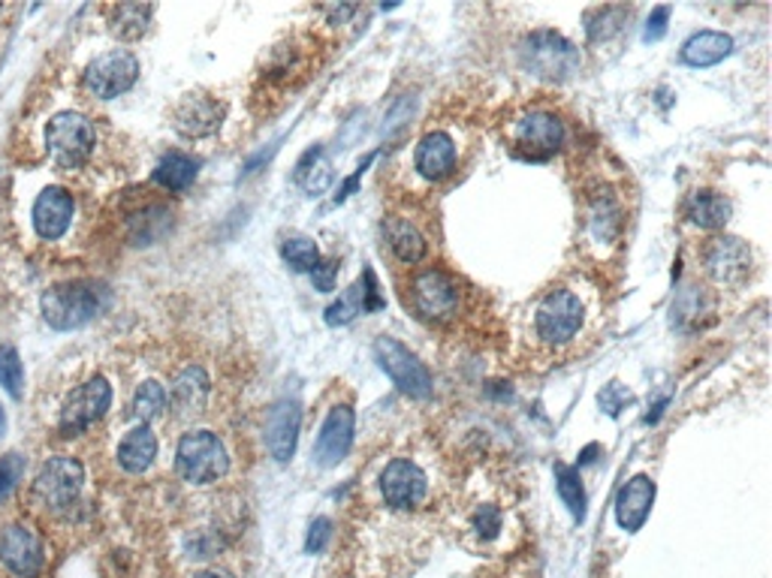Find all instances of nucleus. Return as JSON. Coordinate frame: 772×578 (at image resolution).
I'll list each match as a JSON object with an SVG mask.
<instances>
[{"instance_id": "1", "label": "nucleus", "mask_w": 772, "mask_h": 578, "mask_svg": "<svg viewBox=\"0 0 772 578\" xmlns=\"http://www.w3.org/2000/svg\"><path fill=\"white\" fill-rule=\"evenodd\" d=\"M103 305L106 286L94 281L58 283L52 290H46L40 298L42 320L58 332H73V329L88 325L103 310Z\"/></svg>"}, {"instance_id": "2", "label": "nucleus", "mask_w": 772, "mask_h": 578, "mask_svg": "<svg viewBox=\"0 0 772 578\" xmlns=\"http://www.w3.org/2000/svg\"><path fill=\"white\" fill-rule=\"evenodd\" d=\"M175 470L191 485H209L218 482L230 470V458L218 434L211 431H191L179 440L175 450Z\"/></svg>"}, {"instance_id": "3", "label": "nucleus", "mask_w": 772, "mask_h": 578, "mask_svg": "<svg viewBox=\"0 0 772 578\" xmlns=\"http://www.w3.org/2000/svg\"><path fill=\"white\" fill-rule=\"evenodd\" d=\"M583 320H586L583 298L571 290H550L537 305L535 332L547 347H564L579 334Z\"/></svg>"}, {"instance_id": "4", "label": "nucleus", "mask_w": 772, "mask_h": 578, "mask_svg": "<svg viewBox=\"0 0 772 578\" xmlns=\"http://www.w3.org/2000/svg\"><path fill=\"white\" fill-rule=\"evenodd\" d=\"M46 145L61 169H79L97 145L94 124L79 112H58L46 127Z\"/></svg>"}, {"instance_id": "5", "label": "nucleus", "mask_w": 772, "mask_h": 578, "mask_svg": "<svg viewBox=\"0 0 772 578\" xmlns=\"http://www.w3.org/2000/svg\"><path fill=\"white\" fill-rule=\"evenodd\" d=\"M375 359L383 368V373L405 395H410V398H429L432 395V373H429V368L405 344H399L395 337L380 334L378 341H375Z\"/></svg>"}, {"instance_id": "6", "label": "nucleus", "mask_w": 772, "mask_h": 578, "mask_svg": "<svg viewBox=\"0 0 772 578\" xmlns=\"http://www.w3.org/2000/svg\"><path fill=\"white\" fill-rule=\"evenodd\" d=\"M525 66L543 78H567L579 70V49L555 30H535L523 46Z\"/></svg>"}, {"instance_id": "7", "label": "nucleus", "mask_w": 772, "mask_h": 578, "mask_svg": "<svg viewBox=\"0 0 772 578\" xmlns=\"http://www.w3.org/2000/svg\"><path fill=\"white\" fill-rule=\"evenodd\" d=\"M82 482H85V467L76 458L58 455V458H49V462L42 464V470L37 474V482H34V497L46 509L61 513V509L76 503Z\"/></svg>"}, {"instance_id": "8", "label": "nucleus", "mask_w": 772, "mask_h": 578, "mask_svg": "<svg viewBox=\"0 0 772 578\" xmlns=\"http://www.w3.org/2000/svg\"><path fill=\"white\" fill-rule=\"evenodd\" d=\"M513 148L531 160H547L564 145V121L547 109H531L523 118H516L511 130Z\"/></svg>"}, {"instance_id": "9", "label": "nucleus", "mask_w": 772, "mask_h": 578, "mask_svg": "<svg viewBox=\"0 0 772 578\" xmlns=\"http://www.w3.org/2000/svg\"><path fill=\"white\" fill-rule=\"evenodd\" d=\"M410 305L422 320H450L458 310V283L441 269L417 271L410 281Z\"/></svg>"}, {"instance_id": "10", "label": "nucleus", "mask_w": 772, "mask_h": 578, "mask_svg": "<svg viewBox=\"0 0 772 578\" xmlns=\"http://www.w3.org/2000/svg\"><path fill=\"white\" fill-rule=\"evenodd\" d=\"M112 404V385L106 377H91L88 383H82L70 398L64 401L61 410V434L64 438H79L82 431H88L94 422H100Z\"/></svg>"}, {"instance_id": "11", "label": "nucleus", "mask_w": 772, "mask_h": 578, "mask_svg": "<svg viewBox=\"0 0 772 578\" xmlns=\"http://www.w3.org/2000/svg\"><path fill=\"white\" fill-rule=\"evenodd\" d=\"M139 78V61L127 49H112V52L94 58L85 70V85L94 97L100 100H115L124 90H131Z\"/></svg>"}, {"instance_id": "12", "label": "nucleus", "mask_w": 772, "mask_h": 578, "mask_svg": "<svg viewBox=\"0 0 772 578\" xmlns=\"http://www.w3.org/2000/svg\"><path fill=\"white\" fill-rule=\"evenodd\" d=\"M426 491H429L426 474L410 458H395L387 464V470L380 476V494L395 513H407V509L419 506Z\"/></svg>"}, {"instance_id": "13", "label": "nucleus", "mask_w": 772, "mask_h": 578, "mask_svg": "<svg viewBox=\"0 0 772 578\" xmlns=\"http://www.w3.org/2000/svg\"><path fill=\"white\" fill-rule=\"evenodd\" d=\"M703 266L707 274L721 286H733V283L746 281L748 271H751V250L743 238H733V235H721L712 238L703 247Z\"/></svg>"}, {"instance_id": "14", "label": "nucleus", "mask_w": 772, "mask_h": 578, "mask_svg": "<svg viewBox=\"0 0 772 578\" xmlns=\"http://www.w3.org/2000/svg\"><path fill=\"white\" fill-rule=\"evenodd\" d=\"M0 561L10 566L19 578L40 576L42 564H46L40 537L30 527H7L3 537H0Z\"/></svg>"}, {"instance_id": "15", "label": "nucleus", "mask_w": 772, "mask_h": 578, "mask_svg": "<svg viewBox=\"0 0 772 578\" xmlns=\"http://www.w3.org/2000/svg\"><path fill=\"white\" fill-rule=\"evenodd\" d=\"M354 428L356 416L347 404L332 407L327 416V422L320 428V438L315 446V462L320 467H335L339 462L347 458V452L354 446Z\"/></svg>"}, {"instance_id": "16", "label": "nucleus", "mask_w": 772, "mask_h": 578, "mask_svg": "<svg viewBox=\"0 0 772 578\" xmlns=\"http://www.w3.org/2000/svg\"><path fill=\"white\" fill-rule=\"evenodd\" d=\"M76 202L64 187H46L34 202V230L42 242H58L73 223Z\"/></svg>"}, {"instance_id": "17", "label": "nucleus", "mask_w": 772, "mask_h": 578, "mask_svg": "<svg viewBox=\"0 0 772 578\" xmlns=\"http://www.w3.org/2000/svg\"><path fill=\"white\" fill-rule=\"evenodd\" d=\"M299 422L302 410L296 401H278L275 407L269 410V419H266V446H269L275 462L284 464L293 458L296 440H299Z\"/></svg>"}, {"instance_id": "18", "label": "nucleus", "mask_w": 772, "mask_h": 578, "mask_svg": "<svg viewBox=\"0 0 772 578\" xmlns=\"http://www.w3.org/2000/svg\"><path fill=\"white\" fill-rule=\"evenodd\" d=\"M414 167L426 181H444L456 172V142L446 133L434 130L429 136H422L414 155Z\"/></svg>"}, {"instance_id": "19", "label": "nucleus", "mask_w": 772, "mask_h": 578, "mask_svg": "<svg viewBox=\"0 0 772 578\" xmlns=\"http://www.w3.org/2000/svg\"><path fill=\"white\" fill-rule=\"evenodd\" d=\"M652 503H654L652 479H649V476H634V479H628V482L618 489V497H615V518H618L622 530L637 533V530L646 525L649 513H652Z\"/></svg>"}, {"instance_id": "20", "label": "nucleus", "mask_w": 772, "mask_h": 578, "mask_svg": "<svg viewBox=\"0 0 772 578\" xmlns=\"http://www.w3.org/2000/svg\"><path fill=\"white\" fill-rule=\"evenodd\" d=\"M209 395L211 380L206 368H199V365H187V368L179 371V377L172 380V410L182 413V416H199V413L206 410V404H209Z\"/></svg>"}, {"instance_id": "21", "label": "nucleus", "mask_w": 772, "mask_h": 578, "mask_svg": "<svg viewBox=\"0 0 772 578\" xmlns=\"http://www.w3.org/2000/svg\"><path fill=\"white\" fill-rule=\"evenodd\" d=\"M221 106L209 100V97H199V94H187L179 109H175V130L182 136H209L221 124Z\"/></svg>"}, {"instance_id": "22", "label": "nucleus", "mask_w": 772, "mask_h": 578, "mask_svg": "<svg viewBox=\"0 0 772 578\" xmlns=\"http://www.w3.org/2000/svg\"><path fill=\"white\" fill-rule=\"evenodd\" d=\"M383 235H387V245L395 254V259H402L405 266H417L426 259V235L405 218H387L383 220Z\"/></svg>"}, {"instance_id": "23", "label": "nucleus", "mask_w": 772, "mask_h": 578, "mask_svg": "<svg viewBox=\"0 0 772 578\" xmlns=\"http://www.w3.org/2000/svg\"><path fill=\"white\" fill-rule=\"evenodd\" d=\"M685 218L691 220L694 226L700 230H721L727 220H731V202L715 190H694L688 199H685Z\"/></svg>"}, {"instance_id": "24", "label": "nucleus", "mask_w": 772, "mask_h": 578, "mask_svg": "<svg viewBox=\"0 0 772 578\" xmlns=\"http://www.w3.org/2000/svg\"><path fill=\"white\" fill-rule=\"evenodd\" d=\"M733 52V39L721 30H697L682 46V61L688 66H715Z\"/></svg>"}, {"instance_id": "25", "label": "nucleus", "mask_w": 772, "mask_h": 578, "mask_svg": "<svg viewBox=\"0 0 772 578\" xmlns=\"http://www.w3.org/2000/svg\"><path fill=\"white\" fill-rule=\"evenodd\" d=\"M158 458V438L148 425L133 428L119 446V464L127 474H145Z\"/></svg>"}, {"instance_id": "26", "label": "nucleus", "mask_w": 772, "mask_h": 578, "mask_svg": "<svg viewBox=\"0 0 772 578\" xmlns=\"http://www.w3.org/2000/svg\"><path fill=\"white\" fill-rule=\"evenodd\" d=\"M197 175L199 160L182 155V151H170V155L160 160L158 169H155V181H158L160 187H167V190L172 193L187 190V187L197 181Z\"/></svg>"}, {"instance_id": "27", "label": "nucleus", "mask_w": 772, "mask_h": 578, "mask_svg": "<svg viewBox=\"0 0 772 578\" xmlns=\"http://www.w3.org/2000/svg\"><path fill=\"white\" fill-rule=\"evenodd\" d=\"M293 179L299 181L308 193L327 190L329 184H332V167H329L327 151L320 145H315L311 151H305V157L296 163V175Z\"/></svg>"}, {"instance_id": "28", "label": "nucleus", "mask_w": 772, "mask_h": 578, "mask_svg": "<svg viewBox=\"0 0 772 578\" xmlns=\"http://www.w3.org/2000/svg\"><path fill=\"white\" fill-rule=\"evenodd\" d=\"M148 19H151V7L124 3V7H115V10H112L109 30L119 39H139L145 37V30H148Z\"/></svg>"}, {"instance_id": "29", "label": "nucleus", "mask_w": 772, "mask_h": 578, "mask_svg": "<svg viewBox=\"0 0 772 578\" xmlns=\"http://www.w3.org/2000/svg\"><path fill=\"white\" fill-rule=\"evenodd\" d=\"M281 257H284L290 269L299 271V274H315L317 266H320V250L305 235H290L287 242L281 245Z\"/></svg>"}, {"instance_id": "30", "label": "nucleus", "mask_w": 772, "mask_h": 578, "mask_svg": "<svg viewBox=\"0 0 772 578\" xmlns=\"http://www.w3.org/2000/svg\"><path fill=\"white\" fill-rule=\"evenodd\" d=\"M630 15L628 7H598L586 15V34H589L591 42H601V39H610L613 34L622 30L625 19Z\"/></svg>"}, {"instance_id": "31", "label": "nucleus", "mask_w": 772, "mask_h": 578, "mask_svg": "<svg viewBox=\"0 0 772 578\" xmlns=\"http://www.w3.org/2000/svg\"><path fill=\"white\" fill-rule=\"evenodd\" d=\"M555 482H559V497L564 501V506L571 509L574 518L583 521V515H586V491H583L579 470H576V467H564V464H559V467H555Z\"/></svg>"}, {"instance_id": "32", "label": "nucleus", "mask_w": 772, "mask_h": 578, "mask_svg": "<svg viewBox=\"0 0 772 578\" xmlns=\"http://www.w3.org/2000/svg\"><path fill=\"white\" fill-rule=\"evenodd\" d=\"M366 281L354 283L344 296L329 305L327 308V322L329 325H347L351 320H356L359 313H366Z\"/></svg>"}, {"instance_id": "33", "label": "nucleus", "mask_w": 772, "mask_h": 578, "mask_svg": "<svg viewBox=\"0 0 772 578\" xmlns=\"http://www.w3.org/2000/svg\"><path fill=\"white\" fill-rule=\"evenodd\" d=\"M0 385L13 395L22 398V385H25V365L13 344H0Z\"/></svg>"}, {"instance_id": "34", "label": "nucleus", "mask_w": 772, "mask_h": 578, "mask_svg": "<svg viewBox=\"0 0 772 578\" xmlns=\"http://www.w3.org/2000/svg\"><path fill=\"white\" fill-rule=\"evenodd\" d=\"M163 407H167V389H163L158 380H145V383L136 389V395H133V416L143 419L145 425L148 419H155Z\"/></svg>"}, {"instance_id": "35", "label": "nucleus", "mask_w": 772, "mask_h": 578, "mask_svg": "<svg viewBox=\"0 0 772 578\" xmlns=\"http://www.w3.org/2000/svg\"><path fill=\"white\" fill-rule=\"evenodd\" d=\"M591 226L598 232V238H613L615 232L622 230V208L615 206L613 196H601L591 206Z\"/></svg>"}, {"instance_id": "36", "label": "nucleus", "mask_w": 772, "mask_h": 578, "mask_svg": "<svg viewBox=\"0 0 772 578\" xmlns=\"http://www.w3.org/2000/svg\"><path fill=\"white\" fill-rule=\"evenodd\" d=\"M25 476V458L19 452H10L0 458V501H7L15 491V485L22 482Z\"/></svg>"}, {"instance_id": "37", "label": "nucleus", "mask_w": 772, "mask_h": 578, "mask_svg": "<svg viewBox=\"0 0 772 578\" xmlns=\"http://www.w3.org/2000/svg\"><path fill=\"white\" fill-rule=\"evenodd\" d=\"M474 530L480 533V537H486V540H492L498 530H501V513H498L495 506H480L477 509V515H474Z\"/></svg>"}, {"instance_id": "38", "label": "nucleus", "mask_w": 772, "mask_h": 578, "mask_svg": "<svg viewBox=\"0 0 772 578\" xmlns=\"http://www.w3.org/2000/svg\"><path fill=\"white\" fill-rule=\"evenodd\" d=\"M625 404H630V392L622 383H610L601 392V407L610 413V416H618V410H622Z\"/></svg>"}, {"instance_id": "39", "label": "nucleus", "mask_w": 772, "mask_h": 578, "mask_svg": "<svg viewBox=\"0 0 772 578\" xmlns=\"http://www.w3.org/2000/svg\"><path fill=\"white\" fill-rule=\"evenodd\" d=\"M329 537H332V521H329V518H317L315 525H311V530H308L305 549H308L311 554L323 552V549H327Z\"/></svg>"}, {"instance_id": "40", "label": "nucleus", "mask_w": 772, "mask_h": 578, "mask_svg": "<svg viewBox=\"0 0 772 578\" xmlns=\"http://www.w3.org/2000/svg\"><path fill=\"white\" fill-rule=\"evenodd\" d=\"M667 19H670V7H654L652 15H649V22H646V34H642V39H646V42H654V39L664 37V34H667Z\"/></svg>"}, {"instance_id": "41", "label": "nucleus", "mask_w": 772, "mask_h": 578, "mask_svg": "<svg viewBox=\"0 0 772 578\" xmlns=\"http://www.w3.org/2000/svg\"><path fill=\"white\" fill-rule=\"evenodd\" d=\"M335 271H339L335 262H329V266H317V271L311 274V278H315V286L320 290V293H332V290H335Z\"/></svg>"}, {"instance_id": "42", "label": "nucleus", "mask_w": 772, "mask_h": 578, "mask_svg": "<svg viewBox=\"0 0 772 578\" xmlns=\"http://www.w3.org/2000/svg\"><path fill=\"white\" fill-rule=\"evenodd\" d=\"M199 578H233L230 573H221V569H211V573H203Z\"/></svg>"}, {"instance_id": "43", "label": "nucleus", "mask_w": 772, "mask_h": 578, "mask_svg": "<svg viewBox=\"0 0 772 578\" xmlns=\"http://www.w3.org/2000/svg\"><path fill=\"white\" fill-rule=\"evenodd\" d=\"M3 425L7 422H3V410H0V434H3Z\"/></svg>"}]
</instances>
